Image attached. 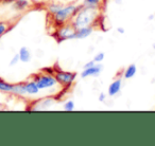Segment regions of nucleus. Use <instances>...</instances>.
I'll use <instances>...</instances> for the list:
<instances>
[{
  "label": "nucleus",
  "instance_id": "4468645a",
  "mask_svg": "<svg viewBox=\"0 0 155 146\" xmlns=\"http://www.w3.org/2000/svg\"><path fill=\"white\" fill-rule=\"evenodd\" d=\"M30 5V2L28 0H15L14 1V8L17 11H24Z\"/></svg>",
  "mask_w": 155,
  "mask_h": 146
},
{
  "label": "nucleus",
  "instance_id": "7ed1b4c3",
  "mask_svg": "<svg viewBox=\"0 0 155 146\" xmlns=\"http://www.w3.org/2000/svg\"><path fill=\"white\" fill-rule=\"evenodd\" d=\"M33 81L36 83L39 90H46V89L53 88L58 84L53 74H48V73H46V74L45 73L44 74H38V75H36L33 78Z\"/></svg>",
  "mask_w": 155,
  "mask_h": 146
},
{
  "label": "nucleus",
  "instance_id": "39448f33",
  "mask_svg": "<svg viewBox=\"0 0 155 146\" xmlns=\"http://www.w3.org/2000/svg\"><path fill=\"white\" fill-rule=\"evenodd\" d=\"M54 78H55L58 84L65 87H69L70 85H72L74 83L75 78H77V74L74 72L58 70L55 72V74H54Z\"/></svg>",
  "mask_w": 155,
  "mask_h": 146
},
{
  "label": "nucleus",
  "instance_id": "0eeeda50",
  "mask_svg": "<svg viewBox=\"0 0 155 146\" xmlns=\"http://www.w3.org/2000/svg\"><path fill=\"white\" fill-rule=\"evenodd\" d=\"M94 33V26H86L74 31V39H85Z\"/></svg>",
  "mask_w": 155,
  "mask_h": 146
},
{
  "label": "nucleus",
  "instance_id": "9d476101",
  "mask_svg": "<svg viewBox=\"0 0 155 146\" xmlns=\"http://www.w3.org/2000/svg\"><path fill=\"white\" fill-rule=\"evenodd\" d=\"M18 56H19V60L21 62H30L31 58H32V55H31L30 50L27 47H21L18 52Z\"/></svg>",
  "mask_w": 155,
  "mask_h": 146
},
{
  "label": "nucleus",
  "instance_id": "9b49d317",
  "mask_svg": "<svg viewBox=\"0 0 155 146\" xmlns=\"http://www.w3.org/2000/svg\"><path fill=\"white\" fill-rule=\"evenodd\" d=\"M136 73H137V66L134 64H131L130 66L127 67V69L123 72V78L125 80H131L136 75Z\"/></svg>",
  "mask_w": 155,
  "mask_h": 146
},
{
  "label": "nucleus",
  "instance_id": "aec40b11",
  "mask_svg": "<svg viewBox=\"0 0 155 146\" xmlns=\"http://www.w3.org/2000/svg\"><path fill=\"white\" fill-rule=\"evenodd\" d=\"M19 56H18V53L15 54V55L13 56V58L11 59V62H10V66H15V65H17L18 62H19Z\"/></svg>",
  "mask_w": 155,
  "mask_h": 146
},
{
  "label": "nucleus",
  "instance_id": "6ab92c4d",
  "mask_svg": "<svg viewBox=\"0 0 155 146\" xmlns=\"http://www.w3.org/2000/svg\"><path fill=\"white\" fill-rule=\"evenodd\" d=\"M8 29H9V26H8L5 22H0V38H1V37L3 36V34L7 32Z\"/></svg>",
  "mask_w": 155,
  "mask_h": 146
},
{
  "label": "nucleus",
  "instance_id": "412c9836",
  "mask_svg": "<svg viewBox=\"0 0 155 146\" xmlns=\"http://www.w3.org/2000/svg\"><path fill=\"white\" fill-rule=\"evenodd\" d=\"M98 100H99V102H101V103L105 102L106 101V94L104 92H101L99 94V97H98Z\"/></svg>",
  "mask_w": 155,
  "mask_h": 146
},
{
  "label": "nucleus",
  "instance_id": "dca6fc26",
  "mask_svg": "<svg viewBox=\"0 0 155 146\" xmlns=\"http://www.w3.org/2000/svg\"><path fill=\"white\" fill-rule=\"evenodd\" d=\"M103 0H84V5L89 7H99Z\"/></svg>",
  "mask_w": 155,
  "mask_h": 146
},
{
  "label": "nucleus",
  "instance_id": "5701e85b",
  "mask_svg": "<svg viewBox=\"0 0 155 146\" xmlns=\"http://www.w3.org/2000/svg\"><path fill=\"white\" fill-rule=\"evenodd\" d=\"M117 32H118L119 34H124V33H125V30L122 28V27H118V28H117Z\"/></svg>",
  "mask_w": 155,
  "mask_h": 146
},
{
  "label": "nucleus",
  "instance_id": "f8f14e48",
  "mask_svg": "<svg viewBox=\"0 0 155 146\" xmlns=\"http://www.w3.org/2000/svg\"><path fill=\"white\" fill-rule=\"evenodd\" d=\"M16 95H20V97H25L26 94V90H25V83H18L15 84L13 87V92Z\"/></svg>",
  "mask_w": 155,
  "mask_h": 146
},
{
  "label": "nucleus",
  "instance_id": "1a4fd4ad",
  "mask_svg": "<svg viewBox=\"0 0 155 146\" xmlns=\"http://www.w3.org/2000/svg\"><path fill=\"white\" fill-rule=\"evenodd\" d=\"M25 90H26L27 95H36L41 91L34 81H29L25 83Z\"/></svg>",
  "mask_w": 155,
  "mask_h": 146
},
{
  "label": "nucleus",
  "instance_id": "b1692460",
  "mask_svg": "<svg viewBox=\"0 0 155 146\" xmlns=\"http://www.w3.org/2000/svg\"><path fill=\"white\" fill-rule=\"evenodd\" d=\"M3 3H14L15 0H2Z\"/></svg>",
  "mask_w": 155,
  "mask_h": 146
},
{
  "label": "nucleus",
  "instance_id": "f257e3e1",
  "mask_svg": "<svg viewBox=\"0 0 155 146\" xmlns=\"http://www.w3.org/2000/svg\"><path fill=\"white\" fill-rule=\"evenodd\" d=\"M99 17V11L97 7L89 5H80V9L70 19V24L74 30L82 27L93 26L94 22Z\"/></svg>",
  "mask_w": 155,
  "mask_h": 146
},
{
  "label": "nucleus",
  "instance_id": "f03ea898",
  "mask_svg": "<svg viewBox=\"0 0 155 146\" xmlns=\"http://www.w3.org/2000/svg\"><path fill=\"white\" fill-rule=\"evenodd\" d=\"M80 9V5H65V7L61 8L55 14H53V20L54 24L56 26H61L63 24H66L70 20V18L73 17L75 13L79 11Z\"/></svg>",
  "mask_w": 155,
  "mask_h": 146
},
{
  "label": "nucleus",
  "instance_id": "20e7f679",
  "mask_svg": "<svg viewBox=\"0 0 155 146\" xmlns=\"http://www.w3.org/2000/svg\"><path fill=\"white\" fill-rule=\"evenodd\" d=\"M74 29L71 26L70 22H66L61 26H58V29L56 31L55 37L58 39V43L65 40H70V39H74Z\"/></svg>",
  "mask_w": 155,
  "mask_h": 146
},
{
  "label": "nucleus",
  "instance_id": "a878e982",
  "mask_svg": "<svg viewBox=\"0 0 155 146\" xmlns=\"http://www.w3.org/2000/svg\"><path fill=\"white\" fill-rule=\"evenodd\" d=\"M153 49L155 50V43H154V45H153Z\"/></svg>",
  "mask_w": 155,
  "mask_h": 146
},
{
  "label": "nucleus",
  "instance_id": "2eb2a0df",
  "mask_svg": "<svg viewBox=\"0 0 155 146\" xmlns=\"http://www.w3.org/2000/svg\"><path fill=\"white\" fill-rule=\"evenodd\" d=\"M74 102L72 100H68V101H66L64 103V109L66 111H72V110H74Z\"/></svg>",
  "mask_w": 155,
  "mask_h": 146
},
{
  "label": "nucleus",
  "instance_id": "423d86ee",
  "mask_svg": "<svg viewBox=\"0 0 155 146\" xmlns=\"http://www.w3.org/2000/svg\"><path fill=\"white\" fill-rule=\"evenodd\" d=\"M103 67L101 64H97L96 62L94 66L89 67V68H83L82 72H81V78H98L102 73Z\"/></svg>",
  "mask_w": 155,
  "mask_h": 146
},
{
  "label": "nucleus",
  "instance_id": "6e6552de",
  "mask_svg": "<svg viewBox=\"0 0 155 146\" xmlns=\"http://www.w3.org/2000/svg\"><path fill=\"white\" fill-rule=\"evenodd\" d=\"M122 89V80L121 78H117V80L113 81L110 84L107 88V94L110 97H115L117 95Z\"/></svg>",
  "mask_w": 155,
  "mask_h": 146
},
{
  "label": "nucleus",
  "instance_id": "a211bd4d",
  "mask_svg": "<svg viewBox=\"0 0 155 146\" xmlns=\"http://www.w3.org/2000/svg\"><path fill=\"white\" fill-rule=\"evenodd\" d=\"M104 58H105V54L103 53V52H99V53H97L95 56H94V62H97V64H100V62H102L104 60Z\"/></svg>",
  "mask_w": 155,
  "mask_h": 146
},
{
  "label": "nucleus",
  "instance_id": "ddd939ff",
  "mask_svg": "<svg viewBox=\"0 0 155 146\" xmlns=\"http://www.w3.org/2000/svg\"><path fill=\"white\" fill-rule=\"evenodd\" d=\"M13 84H10V83L5 82V81L0 80V91L1 92L5 93H12L13 92Z\"/></svg>",
  "mask_w": 155,
  "mask_h": 146
},
{
  "label": "nucleus",
  "instance_id": "f3484780",
  "mask_svg": "<svg viewBox=\"0 0 155 146\" xmlns=\"http://www.w3.org/2000/svg\"><path fill=\"white\" fill-rule=\"evenodd\" d=\"M62 8V5H56V3H52V5H50L49 7H48V12H49L51 15H53V14H55L56 12L58 11V10Z\"/></svg>",
  "mask_w": 155,
  "mask_h": 146
},
{
  "label": "nucleus",
  "instance_id": "4be33fe9",
  "mask_svg": "<svg viewBox=\"0 0 155 146\" xmlns=\"http://www.w3.org/2000/svg\"><path fill=\"white\" fill-rule=\"evenodd\" d=\"M95 64H96V62H94V60H89V62H87L86 64L84 65V67H83V68H89V67L94 66Z\"/></svg>",
  "mask_w": 155,
  "mask_h": 146
},
{
  "label": "nucleus",
  "instance_id": "393cba45",
  "mask_svg": "<svg viewBox=\"0 0 155 146\" xmlns=\"http://www.w3.org/2000/svg\"><path fill=\"white\" fill-rule=\"evenodd\" d=\"M115 2H116L117 5H120V3L122 2V0H115Z\"/></svg>",
  "mask_w": 155,
  "mask_h": 146
}]
</instances>
